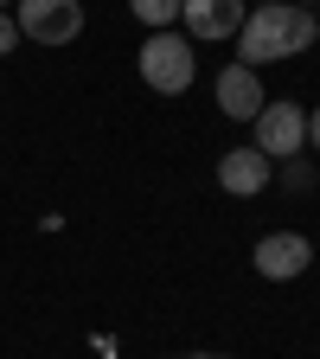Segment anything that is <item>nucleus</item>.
Here are the masks:
<instances>
[{
  "mask_svg": "<svg viewBox=\"0 0 320 359\" xmlns=\"http://www.w3.org/2000/svg\"><path fill=\"white\" fill-rule=\"evenodd\" d=\"M7 7H13V0H0V13H7Z\"/></svg>",
  "mask_w": 320,
  "mask_h": 359,
  "instance_id": "obj_13",
  "label": "nucleus"
},
{
  "mask_svg": "<svg viewBox=\"0 0 320 359\" xmlns=\"http://www.w3.org/2000/svg\"><path fill=\"white\" fill-rule=\"evenodd\" d=\"M250 128H256L250 148H256L263 161H295L301 142H307V116H301V103H263Z\"/></svg>",
  "mask_w": 320,
  "mask_h": 359,
  "instance_id": "obj_4",
  "label": "nucleus"
},
{
  "mask_svg": "<svg viewBox=\"0 0 320 359\" xmlns=\"http://www.w3.org/2000/svg\"><path fill=\"white\" fill-rule=\"evenodd\" d=\"M179 20H186L193 39H237L244 0H179Z\"/></svg>",
  "mask_w": 320,
  "mask_h": 359,
  "instance_id": "obj_8",
  "label": "nucleus"
},
{
  "mask_svg": "<svg viewBox=\"0 0 320 359\" xmlns=\"http://www.w3.org/2000/svg\"><path fill=\"white\" fill-rule=\"evenodd\" d=\"M13 26L32 45H71L83 32V0H13Z\"/></svg>",
  "mask_w": 320,
  "mask_h": 359,
  "instance_id": "obj_3",
  "label": "nucleus"
},
{
  "mask_svg": "<svg viewBox=\"0 0 320 359\" xmlns=\"http://www.w3.org/2000/svg\"><path fill=\"white\" fill-rule=\"evenodd\" d=\"M256 276H269V283H295L301 269L314 263V244L301 238V231H269V238H256Z\"/></svg>",
  "mask_w": 320,
  "mask_h": 359,
  "instance_id": "obj_5",
  "label": "nucleus"
},
{
  "mask_svg": "<svg viewBox=\"0 0 320 359\" xmlns=\"http://www.w3.org/2000/svg\"><path fill=\"white\" fill-rule=\"evenodd\" d=\"M269 180H276V161H263L256 148H224V154H218V187H224V193L256 199Z\"/></svg>",
  "mask_w": 320,
  "mask_h": 359,
  "instance_id": "obj_6",
  "label": "nucleus"
},
{
  "mask_svg": "<svg viewBox=\"0 0 320 359\" xmlns=\"http://www.w3.org/2000/svg\"><path fill=\"white\" fill-rule=\"evenodd\" d=\"M263 103H269V97H263V77H256L250 65H224V71H218V109L231 116V122H256Z\"/></svg>",
  "mask_w": 320,
  "mask_h": 359,
  "instance_id": "obj_7",
  "label": "nucleus"
},
{
  "mask_svg": "<svg viewBox=\"0 0 320 359\" xmlns=\"http://www.w3.org/2000/svg\"><path fill=\"white\" fill-rule=\"evenodd\" d=\"M128 7H134V20H148L154 32H167L179 20V0H128Z\"/></svg>",
  "mask_w": 320,
  "mask_h": 359,
  "instance_id": "obj_9",
  "label": "nucleus"
},
{
  "mask_svg": "<svg viewBox=\"0 0 320 359\" xmlns=\"http://www.w3.org/2000/svg\"><path fill=\"white\" fill-rule=\"evenodd\" d=\"M193 77H199V52H193V39H179L173 26L141 45V83L154 97H186Z\"/></svg>",
  "mask_w": 320,
  "mask_h": 359,
  "instance_id": "obj_2",
  "label": "nucleus"
},
{
  "mask_svg": "<svg viewBox=\"0 0 320 359\" xmlns=\"http://www.w3.org/2000/svg\"><path fill=\"white\" fill-rule=\"evenodd\" d=\"M20 45V26H13V13H0V52H13Z\"/></svg>",
  "mask_w": 320,
  "mask_h": 359,
  "instance_id": "obj_10",
  "label": "nucleus"
},
{
  "mask_svg": "<svg viewBox=\"0 0 320 359\" xmlns=\"http://www.w3.org/2000/svg\"><path fill=\"white\" fill-rule=\"evenodd\" d=\"M320 39V20L307 7H288V0H269V7H250L244 26H237V45H244V58L237 65H276V58H295L307 52V45Z\"/></svg>",
  "mask_w": 320,
  "mask_h": 359,
  "instance_id": "obj_1",
  "label": "nucleus"
},
{
  "mask_svg": "<svg viewBox=\"0 0 320 359\" xmlns=\"http://www.w3.org/2000/svg\"><path fill=\"white\" fill-rule=\"evenodd\" d=\"M307 142H314V154H320V109L307 116Z\"/></svg>",
  "mask_w": 320,
  "mask_h": 359,
  "instance_id": "obj_11",
  "label": "nucleus"
},
{
  "mask_svg": "<svg viewBox=\"0 0 320 359\" xmlns=\"http://www.w3.org/2000/svg\"><path fill=\"white\" fill-rule=\"evenodd\" d=\"M193 359H224V353H193Z\"/></svg>",
  "mask_w": 320,
  "mask_h": 359,
  "instance_id": "obj_12",
  "label": "nucleus"
},
{
  "mask_svg": "<svg viewBox=\"0 0 320 359\" xmlns=\"http://www.w3.org/2000/svg\"><path fill=\"white\" fill-rule=\"evenodd\" d=\"M256 7H269V0H256Z\"/></svg>",
  "mask_w": 320,
  "mask_h": 359,
  "instance_id": "obj_14",
  "label": "nucleus"
}]
</instances>
